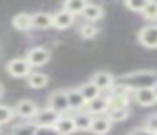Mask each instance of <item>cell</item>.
Segmentation results:
<instances>
[{"mask_svg": "<svg viewBox=\"0 0 157 135\" xmlns=\"http://www.w3.org/2000/svg\"><path fill=\"white\" fill-rule=\"evenodd\" d=\"M117 83L125 86L130 93H132V91H137V90L154 88L157 84V71L155 69H142V71L127 73V74H123V76H120Z\"/></svg>", "mask_w": 157, "mask_h": 135, "instance_id": "cell-1", "label": "cell"}, {"mask_svg": "<svg viewBox=\"0 0 157 135\" xmlns=\"http://www.w3.org/2000/svg\"><path fill=\"white\" fill-rule=\"evenodd\" d=\"M49 59H51V51L42 47V46L31 47V49L27 51V54H25V61L29 63V66H31L32 69L48 64Z\"/></svg>", "mask_w": 157, "mask_h": 135, "instance_id": "cell-2", "label": "cell"}, {"mask_svg": "<svg viewBox=\"0 0 157 135\" xmlns=\"http://www.w3.org/2000/svg\"><path fill=\"white\" fill-rule=\"evenodd\" d=\"M5 69H7V73L12 78H27L34 71L29 66L27 61H25V57H14V59H10L7 63V66H5Z\"/></svg>", "mask_w": 157, "mask_h": 135, "instance_id": "cell-3", "label": "cell"}, {"mask_svg": "<svg viewBox=\"0 0 157 135\" xmlns=\"http://www.w3.org/2000/svg\"><path fill=\"white\" fill-rule=\"evenodd\" d=\"M46 106L51 108V110H54V111H58L59 115H66L69 111L68 100H66V90H56V91H52V93L48 96Z\"/></svg>", "mask_w": 157, "mask_h": 135, "instance_id": "cell-4", "label": "cell"}, {"mask_svg": "<svg viewBox=\"0 0 157 135\" xmlns=\"http://www.w3.org/2000/svg\"><path fill=\"white\" fill-rule=\"evenodd\" d=\"M14 110H15V117L24 118V120H34L39 111V105L36 101L29 100V98H24V100H19Z\"/></svg>", "mask_w": 157, "mask_h": 135, "instance_id": "cell-5", "label": "cell"}, {"mask_svg": "<svg viewBox=\"0 0 157 135\" xmlns=\"http://www.w3.org/2000/svg\"><path fill=\"white\" fill-rule=\"evenodd\" d=\"M137 40L147 49H157V24L142 27L137 32Z\"/></svg>", "mask_w": 157, "mask_h": 135, "instance_id": "cell-6", "label": "cell"}, {"mask_svg": "<svg viewBox=\"0 0 157 135\" xmlns=\"http://www.w3.org/2000/svg\"><path fill=\"white\" fill-rule=\"evenodd\" d=\"M90 81L98 88L100 93H103V91H110L113 86H115L117 78L113 76L112 73H108V71H96Z\"/></svg>", "mask_w": 157, "mask_h": 135, "instance_id": "cell-7", "label": "cell"}, {"mask_svg": "<svg viewBox=\"0 0 157 135\" xmlns=\"http://www.w3.org/2000/svg\"><path fill=\"white\" fill-rule=\"evenodd\" d=\"M59 117H61V115H59L58 111L44 106V108H39L37 115H36V118L32 122H34L37 127H54L56 122L59 120Z\"/></svg>", "mask_w": 157, "mask_h": 135, "instance_id": "cell-8", "label": "cell"}, {"mask_svg": "<svg viewBox=\"0 0 157 135\" xmlns=\"http://www.w3.org/2000/svg\"><path fill=\"white\" fill-rule=\"evenodd\" d=\"M86 111L93 117H101V115H106L108 113V98L106 94H100L98 98L91 100L90 103H86Z\"/></svg>", "mask_w": 157, "mask_h": 135, "instance_id": "cell-9", "label": "cell"}, {"mask_svg": "<svg viewBox=\"0 0 157 135\" xmlns=\"http://www.w3.org/2000/svg\"><path fill=\"white\" fill-rule=\"evenodd\" d=\"M66 100H68L69 111H73V113L81 111L86 108V101L83 100V96L78 91V88H68V90H66Z\"/></svg>", "mask_w": 157, "mask_h": 135, "instance_id": "cell-10", "label": "cell"}, {"mask_svg": "<svg viewBox=\"0 0 157 135\" xmlns=\"http://www.w3.org/2000/svg\"><path fill=\"white\" fill-rule=\"evenodd\" d=\"M76 17L71 15L69 12L66 10H58V12L52 14V27L54 29H59V30H64V29H69V27L75 24Z\"/></svg>", "mask_w": 157, "mask_h": 135, "instance_id": "cell-11", "label": "cell"}, {"mask_svg": "<svg viewBox=\"0 0 157 135\" xmlns=\"http://www.w3.org/2000/svg\"><path fill=\"white\" fill-rule=\"evenodd\" d=\"M112 122L106 115H101V117H93L91 127H90V132L93 135H106L110 130H112Z\"/></svg>", "mask_w": 157, "mask_h": 135, "instance_id": "cell-12", "label": "cell"}, {"mask_svg": "<svg viewBox=\"0 0 157 135\" xmlns=\"http://www.w3.org/2000/svg\"><path fill=\"white\" fill-rule=\"evenodd\" d=\"M132 100L135 101L137 105H140V106H152V105H155V103H157L155 96H154L152 88L132 91Z\"/></svg>", "mask_w": 157, "mask_h": 135, "instance_id": "cell-13", "label": "cell"}, {"mask_svg": "<svg viewBox=\"0 0 157 135\" xmlns=\"http://www.w3.org/2000/svg\"><path fill=\"white\" fill-rule=\"evenodd\" d=\"M52 128L58 135H73L76 132V125L73 122V117H69V115H61Z\"/></svg>", "mask_w": 157, "mask_h": 135, "instance_id": "cell-14", "label": "cell"}, {"mask_svg": "<svg viewBox=\"0 0 157 135\" xmlns=\"http://www.w3.org/2000/svg\"><path fill=\"white\" fill-rule=\"evenodd\" d=\"M83 19L86 20V22L90 24H95L96 20L103 19V15H105V9H103L101 5H98V3H86L85 10L81 12Z\"/></svg>", "mask_w": 157, "mask_h": 135, "instance_id": "cell-15", "label": "cell"}, {"mask_svg": "<svg viewBox=\"0 0 157 135\" xmlns=\"http://www.w3.org/2000/svg\"><path fill=\"white\" fill-rule=\"evenodd\" d=\"M12 27L21 32H27L32 29V14L29 12H19L12 19Z\"/></svg>", "mask_w": 157, "mask_h": 135, "instance_id": "cell-16", "label": "cell"}, {"mask_svg": "<svg viewBox=\"0 0 157 135\" xmlns=\"http://www.w3.org/2000/svg\"><path fill=\"white\" fill-rule=\"evenodd\" d=\"M52 27V12H36L32 14V29L46 30Z\"/></svg>", "mask_w": 157, "mask_h": 135, "instance_id": "cell-17", "label": "cell"}, {"mask_svg": "<svg viewBox=\"0 0 157 135\" xmlns=\"http://www.w3.org/2000/svg\"><path fill=\"white\" fill-rule=\"evenodd\" d=\"M73 122L76 125V132H90V127H91V122H93V115H90L86 110L81 111H76L73 115Z\"/></svg>", "mask_w": 157, "mask_h": 135, "instance_id": "cell-18", "label": "cell"}, {"mask_svg": "<svg viewBox=\"0 0 157 135\" xmlns=\"http://www.w3.org/2000/svg\"><path fill=\"white\" fill-rule=\"evenodd\" d=\"M25 79H27L29 88H32V90H42L49 83V76L46 73H41V71H32Z\"/></svg>", "mask_w": 157, "mask_h": 135, "instance_id": "cell-19", "label": "cell"}, {"mask_svg": "<svg viewBox=\"0 0 157 135\" xmlns=\"http://www.w3.org/2000/svg\"><path fill=\"white\" fill-rule=\"evenodd\" d=\"M78 91L81 93L83 100H85L86 103H90L91 100H95V98H98L100 94H101V93L98 91V88H96L95 84L91 83V81H86V83L79 84V86H78Z\"/></svg>", "mask_w": 157, "mask_h": 135, "instance_id": "cell-20", "label": "cell"}, {"mask_svg": "<svg viewBox=\"0 0 157 135\" xmlns=\"http://www.w3.org/2000/svg\"><path fill=\"white\" fill-rule=\"evenodd\" d=\"M36 132H37V125L31 120V122H21V123L14 125L10 135H36Z\"/></svg>", "mask_w": 157, "mask_h": 135, "instance_id": "cell-21", "label": "cell"}, {"mask_svg": "<svg viewBox=\"0 0 157 135\" xmlns=\"http://www.w3.org/2000/svg\"><path fill=\"white\" fill-rule=\"evenodd\" d=\"M86 3L88 2H85V0H68V2L63 3V10H66V12H69L71 15L76 17V15H81Z\"/></svg>", "mask_w": 157, "mask_h": 135, "instance_id": "cell-22", "label": "cell"}, {"mask_svg": "<svg viewBox=\"0 0 157 135\" xmlns=\"http://www.w3.org/2000/svg\"><path fill=\"white\" fill-rule=\"evenodd\" d=\"M106 117L110 118L112 123H117V122H125L127 118L130 117V108H113V110H108Z\"/></svg>", "mask_w": 157, "mask_h": 135, "instance_id": "cell-23", "label": "cell"}, {"mask_svg": "<svg viewBox=\"0 0 157 135\" xmlns=\"http://www.w3.org/2000/svg\"><path fill=\"white\" fill-rule=\"evenodd\" d=\"M78 32H79V36H81L83 39H93V37L98 36L100 29L95 25V24L85 22V24H81V25L78 27Z\"/></svg>", "mask_w": 157, "mask_h": 135, "instance_id": "cell-24", "label": "cell"}, {"mask_svg": "<svg viewBox=\"0 0 157 135\" xmlns=\"http://www.w3.org/2000/svg\"><path fill=\"white\" fill-rule=\"evenodd\" d=\"M15 118V110L10 105H0V127Z\"/></svg>", "mask_w": 157, "mask_h": 135, "instance_id": "cell-25", "label": "cell"}, {"mask_svg": "<svg viewBox=\"0 0 157 135\" xmlns=\"http://www.w3.org/2000/svg\"><path fill=\"white\" fill-rule=\"evenodd\" d=\"M142 17L150 20V22H155L157 20V2H154V0L147 2L144 10H142Z\"/></svg>", "mask_w": 157, "mask_h": 135, "instance_id": "cell-26", "label": "cell"}, {"mask_svg": "<svg viewBox=\"0 0 157 135\" xmlns=\"http://www.w3.org/2000/svg\"><path fill=\"white\" fill-rule=\"evenodd\" d=\"M145 0H128V2H125V7L128 10H132V12H137V14H142L144 7H145Z\"/></svg>", "mask_w": 157, "mask_h": 135, "instance_id": "cell-27", "label": "cell"}, {"mask_svg": "<svg viewBox=\"0 0 157 135\" xmlns=\"http://www.w3.org/2000/svg\"><path fill=\"white\" fill-rule=\"evenodd\" d=\"M144 127H145L147 130H150L152 133H157V113H150L149 117L145 118Z\"/></svg>", "mask_w": 157, "mask_h": 135, "instance_id": "cell-28", "label": "cell"}, {"mask_svg": "<svg viewBox=\"0 0 157 135\" xmlns=\"http://www.w3.org/2000/svg\"><path fill=\"white\" fill-rule=\"evenodd\" d=\"M127 135H155V133H152L150 130H147L145 127H135V128H132Z\"/></svg>", "mask_w": 157, "mask_h": 135, "instance_id": "cell-29", "label": "cell"}, {"mask_svg": "<svg viewBox=\"0 0 157 135\" xmlns=\"http://www.w3.org/2000/svg\"><path fill=\"white\" fill-rule=\"evenodd\" d=\"M36 135H58V133H56V130L52 127H37Z\"/></svg>", "mask_w": 157, "mask_h": 135, "instance_id": "cell-30", "label": "cell"}, {"mask_svg": "<svg viewBox=\"0 0 157 135\" xmlns=\"http://www.w3.org/2000/svg\"><path fill=\"white\" fill-rule=\"evenodd\" d=\"M2 96H4V84L0 83V98H2Z\"/></svg>", "mask_w": 157, "mask_h": 135, "instance_id": "cell-31", "label": "cell"}, {"mask_svg": "<svg viewBox=\"0 0 157 135\" xmlns=\"http://www.w3.org/2000/svg\"><path fill=\"white\" fill-rule=\"evenodd\" d=\"M152 91H154V96H155V100H157V84L152 88Z\"/></svg>", "mask_w": 157, "mask_h": 135, "instance_id": "cell-32", "label": "cell"}, {"mask_svg": "<svg viewBox=\"0 0 157 135\" xmlns=\"http://www.w3.org/2000/svg\"><path fill=\"white\" fill-rule=\"evenodd\" d=\"M155 135H157V133H155Z\"/></svg>", "mask_w": 157, "mask_h": 135, "instance_id": "cell-33", "label": "cell"}]
</instances>
